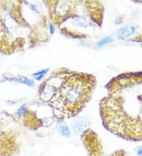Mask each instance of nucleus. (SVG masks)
Wrapping results in <instances>:
<instances>
[{
	"instance_id": "obj_3",
	"label": "nucleus",
	"mask_w": 142,
	"mask_h": 156,
	"mask_svg": "<svg viewBox=\"0 0 142 156\" xmlns=\"http://www.w3.org/2000/svg\"><path fill=\"white\" fill-rule=\"evenodd\" d=\"M88 125H89V122H87L86 119L82 118V119L77 120L74 123V130H75V132L83 131L86 129Z\"/></svg>"
},
{
	"instance_id": "obj_7",
	"label": "nucleus",
	"mask_w": 142,
	"mask_h": 156,
	"mask_svg": "<svg viewBox=\"0 0 142 156\" xmlns=\"http://www.w3.org/2000/svg\"><path fill=\"white\" fill-rule=\"evenodd\" d=\"M60 133L61 134L64 136H69L70 134V129L66 126H63L60 127Z\"/></svg>"
},
{
	"instance_id": "obj_6",
	"label": "nucleus",
	"mask_w": 142,
	"mask_h": 156,
	"mask_svg": "<svg viewBox=\"0 0 142 156\" xmlns=\"http://www.w3.org/2000/svg\"><path fill=\"white\" fill-rule=\"evenodd\" d=\"M48 70H49V69H43V70L40 71V72L36 73H33V76L36 77V80H41L42 78H43V76H44L47 72H48Z\"/></svg>"
},
{
	"instance_id": "obj_5",
	"label": "nucleus",
	"mask_w": 142,
	"mask_h": 156,
	"mask_svg": "<svg viewBox=\"0 0 142 156\" xmlns=\"http://www.w3.org/2000/svg\"><path fill=\"white\" fill-rule=\"evenodd\" d=\"M17 81L20 82V83H21V84H26V85L30 86V87H32V86L34 84V82L32 81V80H31L30 79H28V78H26V77H24V76L18 77L17 78Z\"/></svg>"
},
{
	"instance_id": "obj_8",
	"label": "nucleus",
	"mask_w": 142,
	"mask_h": 156,
	"mask_svg": "<svg viewBox=\"0 0 142 156\" xmlns=\"http://www.w3.org/2000/svg\"><path fill=\"white\" fill-rule=\"evenodd\" d=\"M111 40V37H106V38H104V39H103V40H101L100 42H98L97 45L98 46L105 45V44H107L108 42H110Z\"/></svg>"
},
{
	"instance_id": "obj_9",
	"label": "nucleus",
	"mask_w": 142,
	"mask_h": 156,
	"mask_svg": "<svg viewBox=\"0 0 142 156\" xmlns=\"http://www.w3.org/2000/svg\"><path fill=\"white\" fill-rule=\"evenodd\" d=\"M135 2H142V0H133Z\"/></svg>"
},
{
	"instance_id": "obj_2",
	"label": "nucleus",
	"mask_w": 142,
	"mask_h": 156,
	"mask_svg": "<svg viewBox=\"0 0 142 156\" xmlns=\"http://www.w3.org/2000/svg\"><path fill=\"white\" fill-rule=\"evenodd\" d=\"M41 91L42 99L49 101L54 115L59 119L75 116L90 99L96 86L93 76L82 73H62L48 79Z\"/></svg>"
},
{
	"instance_id": "obj_4",
	"label": "nucleus",
	"mask_w": 142,
	"mask_h": 156,
	"mask_svg": "<svg viewBox=\"0 0 142 156\" xmlns=\"http://www.w3.org/2000/svg\"><path fill=\"white\" fill-rule=\"evenodd\" d=\"M133 32H134V29L133 27H125V28H122L118 31V36L120 39H124L126 38L127 36L132 35Z\"/></svg>"
},
{
	"instance_id": "obj_1",
	"label": "nucleus",
	"mask_w": 142,
	"mask_h": 156,
	"mask_svg": "<svg viewBox=\"0 0 142 156\" xmlns=\"http://www.w3.org/2000/svg\"><path fill=\"white\" fill-rule=\"evenodd\" d=\"M109 94L100 103L104 126L129 140H142V73L120 75L108 84Z\"/></svg>"
}]
</instances>
